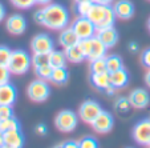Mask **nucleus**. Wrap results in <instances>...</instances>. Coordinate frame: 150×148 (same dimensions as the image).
I'll list each match as a JSON object with an SVG mask.
<instances>
[{
    "instance_id": "obj_10",
    "label": "nucleus",
    "mask_w": 150,
    "mask_h": 148,
    "mask_svg": "<svg viewBox=\"0 0 150 148\" xmlns=\"http://www.w3.org/2000/svg\"><path fill=\"white\" fill-rule=\"evenodd\" d=\"M113 116H112L109 112L102 111L98 116L96 117V120L93 122L92 127L97 134H108L112 128H113Z\"/></svg>"
},
{
    "instance_id": "obj_16",
    "label": "nucleus",
    "mask_w": 150,
    "mask_h": 148,
    "mask_svg": "<svg viewBox=\"0 0 150 148\" xmlns=\"http://www.w3.org/2000/svg\"><path fill=\"white\" fill-rule=\"evenodd\" d=\"M79 41H80L79 36L76 35V32L73 31L72 27L61 29V34H60V36H59V43L64 49L76 46V44H79Z\"/></svg>"
},
{
    "instance_id": "obj_44",
    "label": "nucleus",
    "mask_w": 150,
    "mask_h": 148,
    "mask_svg": "<svg viewBox=\"0 0 150 148\" xmlns=\"http://www.w3.org/2000/svg\"><path fill=\"white\" fill-rule=\"evenodd\" d=\"M93 3H98V4H112L114 0H92Z\"/></svg>"
},
{
    "instance_id": "obj_8",
    "label": "nucleus",
    "mask_w": 150,
    "mask_h": 148,
    "mask_svg": "<svg viewBox=\"0 0 150 148\" xmlns=\"http://www.w3.org/2000/svg\"><path fill=\"white\" fill-rule=\"evenodd\" d=\"M31 49L33 54H49L54 49L53 39L48 34H39L32 37Z\"/></svg>"
},
{
    "instance_id": "obj_45",
    "label": "nucleus",
    "mask_w": 150,
    "mask_h": 148,
    "mask_svg": "<svg viewBox=\"0 0 150 148\" xmlns=\"http://www.w3.org/2000/svg\"><path fill=\"white\" fill-rule=\"evenodd\" d=\"M145 83H146V86L150 88V69L146 72V75H145Z\"/></svg>"
},
{
    "instance_id": "obj_33",
    "label": "nucleus",
    "mask_w": 150,
    "mask_h": 148,
    "mask_svg": "<svg viewBox=\"0 0 150 148\" xmlns=\"http://www.w3.org/2000/svg\"><path fill=\"white\" fill-rule=\"evenodd\" d=\"M79 46H80V48H81L82 54H84L85 59H88L89 54H91V48H92V37H91V39L80 40V41H79Z\"/></svg>"
},
{
    "instance_id": "obj_43",
    "label": "nucleus",
    "mask_w": 150,
    "mask_h": 148,
    "mask_svg": "<svg viewBox=\"0 0 150 148\" xmlns=\"http://www.w3.org/2000/svg\"><path fill=\"white\" fill-rule=\"evenodd\" d=\"M116 91H117V89L114 88V87H113V86H112V84H110V86H109L108 88L105 89L104 92H106V94H108V95H114V92H116Z\"/></svg>"
},
{
    "instance_id": "obj_6",
    "label": "nucleus",
    "mask_w": 150,
    "mask_h": 148,
    "mask_svg": "<svg viewBox=\"0 0 150 148\" xmlns=\"http://www.w3.org/2000/svg\"><path fill=\"white\" fill-rule=\"evenodd\" d=\"M54 125L61 132H72L77 125V115L69 109L60 111L54 117Z\"/></svg>"
},
{
    "instance_id": "obj_30",
    "label": "nucleus",
    "mask_w": 150,
    "mask_h": 148,
    "mask_svg": "<svg viewBox=\"0 0 150 148\" xmlns=\"http://www.w3.org/2000/svg\"><path fill=\"white\" fill-rule=\"evenodd\" d=\"M12 56V51L7 46H0V66L8 67Z\"/></svg>"
},
{
    "instance_id": "obj_49",
    "label": "nucleus",
    "mask_w": 150,
    "mask_h": 148,
    "mask_svg": "<svg viewBox=\"0 0 150 148\" xmlns=\"http://www.w3.org/2000/svg\"><path fill=\"white\" fill-rule=\"evenodd\" d=\"M147 27H149V31H150V17H149V21H147Z\"/></svg>"
},
{
    "instance_id": "obj_14",
    "label": "nucleus",
    "mask_w": 150,
    "mask_h": 148,
    "mask_svg": "<svg viewBox=\"0 0 150 148\" xmlns=\"http://www.w3.org/2000/svg\"><path fill=\"white\" fill-rule=\"evenodd\" d=\"M96 36L101 40L102 43L109 48L116 46L117 40H118V34H117L114 27H106V28H97L96 29Z\"/></svg>"
},
{
    "instance_id": "obj_40",
    "label": "nucleus",
    "mask_w": 150,
    "mask_h": 148,
    "mask_svg": "<svg viewBox=\"0 0 150 148\" xmlns=\"http://www.w3.org/2000/svg\"><path fill=\"white\" fill-rule=\"evenodd\" d=\"M36 134H39V135H45V134H47V125H45V124H37V127H36Z\"/></svg>"
},
{
    "instance_id": "obj_9",
    "label": "nucleus",
    "mask_w": 150,
    "mask_h": 148,
    "mask_svg": "<svg viewBox=\"0 0 150 148\" xmlns=\"http://www.w3.org/2000/svg\"><path fill=\"white\" fill-rule=\"evenodd\" d=\"M133 139L139 145H150V117L139 120L134 125Z\"/></svg>"
},
{
    "instance_id": "obj_27",
    "label": "nucleus",
    "mask_w": 150,
    "mask_h": 148,
    "mask_svg": "<svg viewBox=\"0 0 150 148\" xmlns=\"http://www.w3.org/2000/svg\"><path fill=\"white\" fill-rule=\"evenodd\" d=\"M49 64V54H33L32 55V67L39 68Z\"/></svg>"
},
{
    "instance_id": "obj_39",
    "label": "nucleus",
    "mask_w": 150,
    "mask_h": 148,
    "mask_svg": "<svg viewBox=\"0 0 150 148\" xmlns=\"http://www.w3.org/2000/svg\"><path fill=\"white\" fill-rule=\"evenodd\" d=\"M62 148H80L79 142H65L62 143Z\"/></svg>"
},
{
    "instance_id": "obj_51",
    "label": "nucleus",
    "mask_w": 150,
    "mask_h": 148,
    "mask_svg": "<svg viewBox=\"0 0 150 148\" xmlns=\"http://www.w3.org/2000/svg\"><path fill=\"white\" fill-rule=\"evenodd\" d=\"M127 148H133V147H127Z\"/></svg>"
},
{
    "instance_id": "obj_2",
    "label": "nucleus",
    "mask_w": 150,
    "mask_h": 148,
    "mask_svg": "<svg viewBox=\"0 0 150 148\" xmlns=\"http://www.w3.org/2000/svg\"><path fill=\"white\" fill-rule=\"evenodd\" d=\"M88 17L92 23L96 26V28H106L113 27L116 21V14L110 4H98L94 3L92 9L89 11Z\"/></svg>"
},
{
    "instance_id": "obj_21",
    "label": "nucleus",
    "mask_w": 150,
    "mask_h": 148,
    "mask_svg": "<svg viewBox=\"0 0 150 148\" xmlns=\"http://www.w3.org/2000/svg\"><path fill=\"white\" fill-rule=\"evenodd\" d=\"M64 52H65L67 60L71 63H81L85 60V56H84V54H82L79 44H76V46H73V47H69V48H67Z\"/></svg>"
},
{
    "instance_id": "obj_17",
    "label": "nucleus",
    "mask_w": 150,
    "mask_h": 148,
    "mask_svg": "<svg viewBox=\"0 0 150 148\" xmlns=\"http://www.w3.org/2000/svg\"><path fill=\"white\" fill-rule=\"evenodd\" d=\"M106 51H108V47L102 43L101 40L97 36L92 37V48H91V54H89L88 59L91 60H96V59H101V57L106 56Z\"/></svg>"
},
{
    "instance_id": "obj_3",
    "label": "nucleus",
    "mask_w": 150,
    "mask_h": 148,
    "mask_svg": "<svg viewBox=\"0 0 150 148\" xmlns=\"http://www.w3.org/2000/svg\"><path fill=\"white\" fill-rule=\"evenodd\" d=\"M32 66V57L28 52L23 49L12 51V56L9 60L8 69L12 75H24L29 71Z\"/></svg>"
},
{
    "instance_id": "obj_1",
    "label": "nucleus",
    "mask_w": 150,
    "mask_h": 148,
    "mask_svg": "<svg viewBox=\"0 0 150 148\" xmlns=\"http://www.w3.org/2000/svg\"><path fill=\"white\" fill-rule=\"evenodd\" d=\"M42 23L41 26L53 31H61L67 28L69 23V12L64 6L59 3H51L42 7Z\"/></svg>"
},
{
    "instance_id": "obj_29",
    "label": "nucleus",
    "mask_w": 150,
    "mask_h": 148,
    "mask_svg": "<svg viewBox=\"0 0 150 148\" xmlns=\"http://www.w3.org/2000/svg\"><path fill=\"white\" fill-rule=\"evenodd\" d=\"M35 72H36L37 77L42 80H51L52 76V72H53V67L52 66H42L39 67V68H35Z\"/></svg>"
},
{
    "instance_id": "obj_7",
    "label": "nucleus",
    "mask_w": 150,
    "mask_h": 148,
    "mask_svg": "<svg viewBox=\"0 0 150 148\" xmlns=\"http://www.w3.org/2000/svg\"><path fill=\"white\" fill-rule=\"evenodd\" d=\"M102 112V108L94 100H85L79 109V117L86 124H93L96 117Z\"/></svg>"
},
{
    "instance_id": "obj_19",
    "label": "nucleus",
    "mask_w": 150,
    "mask_h": 148,
    "mask_svg": "<svg viewBox=\"0 0 150 148\" xmlns=\"http://www.w3.org/2000/svg\"><path fill=\"white\" fill-rule=\"evenodd\" d=\"M109 77H110V84L116 89L124 88L129 82V75H127V71L125 68H121L114 72H109Z\"/></svg>"
},
{
    "instance_id": "obj_34",
    "label": "nucleus",
    "mask_w": 150,
    "mask_h": 148,
    "mask_svg": "<svg viewBox=\"0 0 150 148\" xmlns=\"http://www.w3.org/2000/svg\"><path fill=\"white\" fill-rule=\"evenodd\" d=\"M80 148H98V143L93 137H84L79 142Z\"/></svg>"
},
{
    "instance_id": "obj_37",
    "label": "nucleus",
    "mask_w": 150,
    "mask_h": 148,
    "mask_svg": "<svg viewBox=\"0 0 150 148\" xmlns=\"http://www.w3.org/2000/svg\"><path fill=\"white\" fill-rule=\"evenodd\" d=\"M141 63L144 64V67L150 69V48L145 49L144 54L141 55Z\"/></svg>"
},
{
    "instance_id": "obj_50",
    "label": "nucleus",
    "mask_w": 150,
    "mask_h": 148,
    "mask_svg": "<svg viewBox=\"0 0 150 148\" xmlns=\"http://www.w3.org/2000/svg\"><path fill=\"white\" fill-rule=\"evenodd\" d=\"M74 1H76V3H80V1H84V0H74Z\"/></svg>"
},
{
    "instance_id": "obj_18",
    "label": "nucleus",
    "mask_w": 150,
    "mask_h": 148,
    "mask_svg": "<svg viewBox=\"0 0 150 148\" xmlns=\"http://www.w3.org/2000/svg\"><path fill=\"white\" fill-rule=\"evenodd\" d=\"M4 144L11 145L12 148H23L24 137L20 129H12V131L4 132Z\"/></svg>"
},
{
    "instance_id": "obj_46",
    "label": "nucleus",
    "mask_w": 150,
    "mask_h": 148,
    "mask_svg": "<svg viewBox=\"0 0 150 148\" xmlns=\"http://www.w3.org/2000/svg\"><path fill=\"white\" fill-rule=\"evenodd\" d=\"M129 49H130V51H133V52L138 51V44H137V43H130V44H129Z\"/></svg>"
},
{
    "instance_id": "obj_31",
    "label": "nucleus",
    "mask_w": 150,
    "mask_h": 148,
    "mask_svg": "<svg viewBox=\"0 0 150 148\" xmlns=\"http://www.w3.org/2000/svg\"><path fill=\"white\" fill-rule=\"evenodd\" d=\"M130 102H129V99L127 97H120V99H117L116 104H114V108H116L117 112H121V114H125V112H127L129 109H130Z\"/></svg>"
},
{
    "instance_id": "obj_15",
    "label": "nucleus",
    "mask_w": 150,
    "mask_h": 148,
    "mask_svg": "<svg viewBox=\"0 0 150 148\" xmlns=\"http://www.w3.org/2000/svg\"><path fill=\"white\" fill-rule=\"evenodd\" d=\"M17 97V91L11 83L0 86V105H13Z\"/></svg>"
},
{
    "instance_id": "obj_42",
    "label": "nucleus",
    "mask_w": 150,
    "mask_h": 148,
    "mask_svg": "<svg viewBox=\"0 0 150 148\" xmlns=\"http://www.w3.org/2000/svg\"><path fill=\"white\" fill-rule=\"evenodd\" d=\"M52 3V0H36V4H39V6H42V7H45L48 6V4Z\"/></svg>"
},
{
    "instance_id": "obj_32",
    "label": "nucleus",
    "mask_w": 150,
    "mask_h": 148,
    "mask_svg": "<svg viewBox=\"0 0 150 148\" xmlns=\"http://www.w3.org/2000/svg\"><path fill=\"white\" fill-rule=\"evenodd\" d=\"M11 3L19 9H29L36 4V0H11Z\"/></svg>"
},
{
    "instance_id": "obj_22",
    "label": "nucleus",
    "mask_w": 150,
    "mask_h": 148,
    "mask_svg": "<svg viewBox=\"0 0 150 148\" xmlns=\"http://www.w3.org/2000/svg\"><path fill=\"white\" fill-rule=\"evenodd\" d=\"M68 69L65 67H60V68H53V72H52L51 76V82L53 84H57V86H62L68 82Z\"/></svg>"
},
{
    "instance_id": "obj_11",
    "label": "nucleus",
    "mask_w": 150,
    "mask_h": 148,
    "mask_svg": "<svg viewBox=\"0 0 150 148\" xmlns=\"http://www.w3.org/2000/svg\"><path fill=\"white\" fill-rule=\"evenodd\" d=\"M6 27L7 31L12 35H21L25 32L27 29V21L25 17L21 16L20 14H15L7 19L6 21Z\"/></svg>"
},
{
    "instance_id": "obj_23",
    "label": "nucleus",
    "mask_w": 150,
    "mask_h": 148,
    "mask_svg": "<svg viewBox=\"0 0 150 148\" xmlns=\"http://www.w3.org/2000/svg\"><path fill=\"white\" fill-rule=\"evenodd\" d=\"M65 63H67L65 52L56 51V49L49 52V66H52L53 68H60V67H65Z\"/></svg>"
},
{
    "instance_id": "obj_36",
    "label": "nucleus",
    "mask_w": 150,
    "mask_h": 148,
    "mask_svg": "<svg viewBox=\"0 0 150 148\" xmlns=\"http://www.w3.org/2000/svg\"><path fill=\"white\" fill-rule=\"evenodd\" d=\"M11 71L8 69V67L6 66H0V86L9 83V77H11Z\"/></svg>"
},
{
    "instance_id": "obj_25",
    "label": "nucleus",
    "mask_w": 150,
    "mask_h": 148,
    "mask_svg": "<svg viewBox=\"0 0 150 148\" xmlns=\"http://www.w3.org/2000/svg\"><path fill=\"white\" fill-rule=\"evenodd\" d=\"M108 71V67H106V60L105 57L101 59H96L91 61V74H105Z\"/></svg>"
},
{
    "instance_id": "obj_20",
    "label": "nucleus",
    "mask_w": 150,
    "mask_h": 148,
    "mask_svg": "<svg viewBox=\"0 0 150 148\" xmlns=\"http://www.w3.org/2000/svg\"><path fill=\"white\" fill-rule=\"evenodd\" d=\"M91 83L94 88L100 89V91H105L110 86L109 72H105V74H91Z\"/></svg>"
},
{
    "instance_id": "obj_24",
    "label": "nucleus",
    "mask_w": 150,
    "mask_h": 148,
    "mask_svg": "<svg viewBox=\"0 0 150 148\" xmlns=\"http://www.w3.org/2000/svg\"><path fill=\"white\" fill-rule=\"evenodd\" d=\"M106 60V67H108L109 72H114L118 71V69L124 68V61L118 55H109V56H105Z\"/></svg>"
},
{
    "instance_id": "obj_47",
    "label": "nucleus",
    "mask_w": 150,
    "mask_h": 148,
    "mask_svg": "<svg viewBox=\"0 0 150 148\" xmlns=\"http://www.w3.org/2000/svg\"><path fill=\"white\" fill-rule=\"evenodd\" d=\"M4 144V134L1 131H0V147Z\"/></svg>"
},
{
    "instance_id": "obj_12",
    "label": "nucleus",
    "mask_w": 150,
    "mask_h": 148,
    "mask_svg": "<svg viewBox=\"0 0 150 148\" xmlns=\"http://www.w3.org/2000/svg\"><path fill=\"white\" fill-rule=\"evenodd\" d=\"M114 14H116L117 19L121 20H127L133 17L134 15V4L130 0H118L113 6Z\"/></svg>"
},
{
    "instance_id": "obj_38",
    "label": "nucleus",
    "mask_w": 150,
    "mask_h": 148,
    "mask_svg": "<svg viewBox=\"0 0 150 148\" xmlns=\"http://www.w3.org/2000/svg\"><path fill=\"white\" fill-rule=\"evenodd\" d=\"M33 19H35V21H36L37 24H40V26H41V23H42V9H39V11L35 12Z\"/></svg>"
},
{
    "instance_id": "obj_26",
    "label": "nucleus",
    "mask_w": 150,
    "mask_h": 148,
    "mask_svg": "<svg viewBox=\"0 0 150 148\" xmlns=\"http://www.w3.org/2000/svg\"><path fill=\"white\" fill-rule=\"evenodd\" d=\"M12 129H20V123L17 122V119L12 116L9 119L0 120V131L3 134L7 131H12Z\"/></svg>"
},
{
    "instance_id": "obj_5",
    "label": "nucleus",
    "mask_w": 150,
    "mask_h": 148,
    "mask_svg": "<svg viewBox=\"0 0 150 148\" xmlns=\"http://www.w3.org/2000/svg\"><path fill=\"white\" fill-rule=\"evenodd\" d=\"M72 28L76 32L80 40L84 39H91V37L96 36V26L92 23L86 16H79L72 24Z\"/></svg>"
},
{
    "instance_id": "obj_28",
    "label": "nucleus",
    "mask_w": 150,
    "mask_h": 148,
    "mask_svg": "<svg viewBox=\"0 0 150 148\" xmlns=\"http://www.w3.org/2000/svg\"><path fill=\"white\" fill-rule=\"evenodd\" d=\"M93 1L92 0H84V1H80V3H76V9L79 16H88L89 11L93 7Z\"/></svg>"
},
{
    "instance_id": "obj_13",
    "label": "nucleus",
    "mask_w": 150,
    "mask_h": 148,
    "mask_svg": "<svg viewBox=\"0 0 150 148\" xmlns=\"http://www.w3.org/2000/svg\"><path fill=\"white\" fill-rule=\"evenodd\" d=\"M129 102H130V105L133 108H145L150 102V96L147 94L146 89L144 88H136L129 94L127 96Z\"/></svg>"
},
{
    "instance_id": "obj_48",
    "label": "nucleus",
    "mask_w": 150,
    "mask_h": 148,
    "mask_svg": "<svg viewBox=\"0 0 150 148\" xmlns=\"http://www.w3.org/2000/svg\"><path fill=\"white\" fill-rule=\"evenodd\" d=\"M0 148H12V147H11V145H8V144H3Z\"/></svg>"
},
{
    "instance_id": "obj_35",
    "label": "nucleus",
    "mask_w": 150,
    "mask_h": 148,
    "mask_svg": "<svg viewBox=\"0 0 150 148\" xmlns=\"http://www.w3.org/2000/svg\"><path fill=\"white\" fill-rule=\"evenodd\" d=\"M13 116L12 105H0V120H6Z\"/></svg>"
},
{
    "instance_id": "obj_41",
    "label": "nucleus",
    "mask_w": 150,
    "mask_h": 148,
    "mask_svg": "<svg viewBox=\"0 0 150 148\" xmlns=\"http://www.w3.org/2000/svg\"><path fill=\"white\" fill-rule=\"evenodd\" d=\"M4 17H6V8L1 3H0V21H3Z\"/></svg>"
},
{
    "instance_id": "obj_4",
    "label": "nucleus",
    "mask_w": 150,
    "mask_h": 148,
    "mask_svg": "<svg viewBox=\"0 0 150 148\" xmlns=\"http://www.w3.org/2000/svg\"><path fill=\"white\" fill-rule=\"evenodd\" d=\"M27 94H28V97L32 102L42 103L49 97V95H51V88H49L48 83H47L45 80L37 79V80H33L28 86Z\"/></svg>"
}]
</instances>
